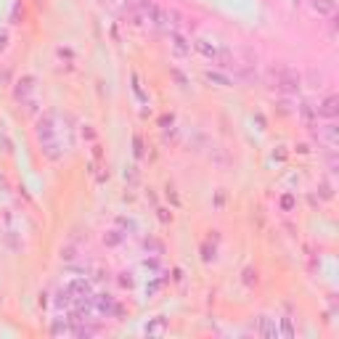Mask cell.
<instances>
[{"label":"cell","mask_w":339,"mask_h":339,"mask_svg":"<svg viewBox=\"0 0 339 339\" xmlns=\"http://www.w3.org/2000/svg\"><path fill=\"white\" fill-rule=\"evenodd\" d=\"M318 114H323L326 119H334V117H336V98H334V96H329L326 101H323V103L318 106Z\"/></svg>","instance_id":"obj_4"},{"label":"cell","mask_w":339,"mask_h":339,"mask_svg":"<svg viewBox=\"0 0 339 339\" xmlns=\"http://www.w3.org/2000/svg\"><path fill=\"white\" fill-rule=\"evenodd\" d=\"M294 3H302V0H294Z\"/></svg>","instance_id":"obj_7"},{"label":"cell","mask_w":339,"mask_h":339,"mask_svg":"<svg viewBox=\"0 0 339 339\" xmlns=\"http://www.w3.org/2000/svg\"><path fill=\"white\" fill-rule=\"evenodd\" d=\"M146 331H148V334H162V331H165V321H157V323H151V326H148Z\"/></svg>","instance_id":"obj_6"},{"label":"cell","mask_w":339,"mask_h":339,"mask_svg":"<svg viewBox=\"0 0 339 339\" xmlns=\"http://www.w3.org/2000/svg\"><path fill=\"white\" fill-rule=\"evenodd\" d=\"M310 8L318 16H334L336 11V0H310Z\"/></svg>","instance_id":"obj_2"},{"label":"cell","mask_w":339,"mask_h":339,"mask_svg":"<svg viewBox=\"0 0 339 339\" xmlns=\"http://www.w3.org/2000/svg\"><path fill=\"white\" fill-rule=\"evenodd\" d=\"M170 40H172V48H175V53H178V56H186V53H191V45H188V40H186L183 35L172 32Z\"/></svg>","instance_id":"obj_3"},{"label":"cell","mask_w":339,"mask_h":339,"mask_svg":"<svg viewBox=\"0 0 339 339\" xmlns=\"http://www.w3.org/2000/svg\"><path fill=\"white\" fill-rule=\"evenodd\" d=\"M207 80H210V83H218V85H230V80L228 77H223V74H218V72H207Z\"/></svg>","instance_id":"obj_5"},{"label":"cell","mask_w":339,"mask_h":339,"mask_svg":"<svg viewBox=\"0 0 339 339\" xmlns=\"http://www.w3.org/2000/svg\"><path fill=\"white\" fill-rule=\"evenodd\" d=\"M270 77H273V88H278L283 93L300 90V80H297L289 69H273V72H270Z\"/></svg>","instance_id":"obj_1"}]
</instances>
